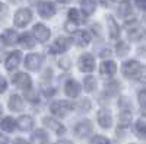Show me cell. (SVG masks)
<instances>
[{
  "instance_id": "6da1fadb",
  "label": "cell",
  "mask_w": 146,
  "mask_h": 144,
  "mask_svg": "<svg viewBox=\"0 0 146 144\" xmlns=\"http://www.w3.org/2000/svg\"><path fill=\"white\" fill-rule=\"evenodd\" d=\"M72 108H73V105L67 101H57L51 105V112L60 118H63L72 111Z\"/></svg>"
},
{
  "instance_id": "7a4b0ae2",
  "label": "cell",
  "mask_w": 146,
  "mask_h": 144,
  "mask_svg": "<svg viewBox=\"0 0 146 144\" xmlns=\"http://www.w3.org/2000/svg\"><path fill=\"white\" fill-rule=\"evenodd\" d=\"M32 19V13H31V10L29 9H19L16 12V15H15V25L19 26V28H23V26H27L28 23L31 22Z\"/></svg>"
},
{
  "instance_id": "3957f363",
  "label": "cell",
  "mask_w": 146,
  "mask_h": 144,
  "mask_svg": "<svg viewBox=\"0 0 146 144\" xmlns=\"http://www.w3.org/2000/svg\"><path fill=\"white\" fill-rule=\"evenodd\" d=\"M32 34L40 42H45L48 38H50V29H48L45 25H42V23H36V25L34 26V29H32Z\"/></svg>"
},
{
  "instance_id": "277c9868",
  "label": "cell",
  "mask_w": 146,
  "mask_h": 144,
  "mask_svg": "<svg viewBox=\"0 0 146 144\" xmlns=\"http://www.w3.org/2000/svg\"><path fill=\"white\" fill-rule=\"evenodd\" d=\"M139 70H140V66L136 60H129L123 64V73L124 76L127 77H135L139 74Z\"/></svg>"
},
{
  "instance_id": "5b68a950",
  "label": "cell",
  "mask_w": 146,
  "mask_h": 144,
  "mask_svg": "<svg viewBox=\"0 0 146 144\" xmlns=\"http://www.w3.org/2000/svg\"><path fill=\"white\" fill-rule=\"evenodd\" d=\"M38 13H40V16L48 19L56 13V7L51 2H40L38 3Z\"/></svg>"
},
{
  "instance_id": "8992f818",
  "label": "cell",
  "mask_w": 146,
  "mask_h": 144,
  "mask_svg": "<svg viewBox=\"0 0 146 144\" xmlns=\"http://www.w3.org/2000/svg\"><path fill=\"white\" fill-rule=\"evenodd\" d=\"M94 67H95V60H94V57L91 54L80 55V58H79V68L82 71H86L88 73V71L94 70Z\"/></svg>"
},
{
  "instance_id": "52a82bcc",
  "label": "cell",
  "mask_w": 146,
  "mask_h": 144,
  "mask_svg": "<svg viewBox=\"0 0 146 144\" xmlns=\"http://www.w3.org/2000/svg\"><path fill=\"white\" fill-rule=\"evenodd\" d=\"M69 44H70V41H69V38H66V37L57 38V39L54 41L53 47H51V53H53V54H62V53H64L67 48H69Z\"/></svg>"
},
{
  "instance_id": "ba28073f",
  "label": "cell",
  "mask_w": 146,
  "mask_h": 144,
  "mask_svg": "<svg viewBox=\"0 0 146 144\" xmlns=\"http://www.w3.org/2000/svg\"><path fill=\"white\" fill-rule=\"evenodd\" d=\"M13 83L16 85V87H19V89H22V90H28L29 87H31V77L27 74V73H19V74H16L15 76V79H13Z\"/></svg>"
},
{
  "instance_id": "9c48e42d",
  "label": "cell",
  "mask_w": 146,
  "mask_h": 144,
  "mask_svg": "<svg viewBox=\"0 0 146 144\" xmlns=\"http://www.w3.org/2000/svg\"><path fill=\"white\" fill-rule=\"evenodd\" d=\"M92 133V122L91 121H82L76 125V135L80 138H86Z\"/></svg>"
},
{
  "instance_id": "30bf717a",
  "label": "cell",
  "mask_w": 146,
  "mask_h": 144,
  "mask_svg": "<svg viewBox=\"0 0 146 144\" xmlns=\"http://www.w3.org/2000/svg\"><path fill=\"white\" fill-rule=\"evenodd\" d=\"M41 63H42V58L40 54H29L25 58V66L29 70H38L41 67Z\"/></svg>"
},
{
  "instance_id": "8fae6325",
  "label": "cell",
  "mask_w": 146,
  "mask_h": 144,
  "mask_svg": "<svg viewBox=\"0 0 146 144\" xmlns=\"http://www.w3.org/2000/svg\"><path fill=\"white\" fill-rule=\"evenodd\" d=\"M42 124L48 128V130H53V131H56L57 134H63L64 133V127L60 124V122H57L54 118H50V116H45L44 119H42Z\"/></svg>"
},
{
  "instance_id": "7c38bea8",
  "label": "cell",
  "mask_w": 146,
  "mask_h": 144,
  "mask_svg": "<svg viewBox=\"0 0 146 144\" xmlns=\"http://www.w3.org/2000/svg\"><path fill=\"white\" fill-rule=\"evenodd\" d=\"M21 60H22L21 51H13V53L7 57V60H6V68H7V70H15V68L19 66Z\"/></svg>"
},
{
  "instance_id": "4fadbf2b",
  "label": "cell",
  "mask_w": 146,
  "mask_h": 144,
  "mask_svg": "<svg viewBox=\"0 0 146 144\" xmlns=\"http://www.w3.org/2000/svg\"><path fill=\"white\" fill-rule=\"evenodd\" d=\"M98 122L101 127L104 128H110L113 124V118H111V112L108 109H101L98 112Z\"/></svg>"
},
{
  "instance_id": "5bb4252c",
  "label": "cell",
  "mask_w": 146,
  "mask_h": 144,
  "mask_svg": "<svg viewBox=\"0 0 146 144\" xmlns=\"http://www.w3.org/2000/svg\"><path fill=\"white\" fill-rule=\"evenodd\" d=\"M66 95L70 96V98H76V96L79 95V90H80V85L76 82V80H69L66 83Z\"/></svg>"
},
{
  "instance_id": "9a60e30c",
  "label": "cell",
  "mask_w": 146,
  "mask_h": 144,
  "mask_svg": "<svg viewBox=\"0 0 146 144\" xmlns=\"http://www.w3.org/2000/svg\"><path fill=\"white\" fill-rule=\"evenodd\" d=\"M9 108L15 112H19L23 109V101L19 95H12L9 99Z\"/></svg>"
},
{
  "instance_id": "2e32d148",
  "label": "cell",
  "mask_w": 146,
  "mask_h": 144,
  "mask_svg": "<svg viewBox=\"0 0 146 144\" xmlns=\"http://www.w3.org/2000/svg\"><path fill=\"white\" fill-rule=\"evenodd\" d=\"M2 39H3V44H6V45H13V44H16V42L19 41L18 34H16L15 31H12V29H6V31L3 32Z\"/></svg>"
},
{
  "instance_id": "e0dca14e",
  "label": "cell",
  "mask_w": 146,
  "mask_h": 144,
  "mask_svg": "<svg viewBox=\"0 0 146 144\" xmlns=\"http://www.w3.org/2000/svg\"><path fill=\"white\" fill-rule=\"evenodd\" d=\"M91 41V35L86 32V31H80V32H76L75 35V42L76 45L79 47H86Z\"/></svg>"
},
{
  "instance_id": "ac0fdd59",
  "label": "cell",
  "mask_w": 146,
  "mask_h": 144,
  "mask_svg": "<svg viewBox=\"0 0 146 144\" xmlns=\"http://www.w3.org/2000/svg\"><path fill=\"white\" fill-rule=\"evenodd\" d=\"M115 70H117V67H115L114 61H110V60H108V61H104L101 64V74L102 76H107V77L113 76L115 73Z\"/></svg>"
},
{
  "instance_id": "d6986e66",
  "label": "cell",
  "mask_w": 146,
  "mask_h": 144,
  "mask_svg": "<svg viewBox=\"0 0 146 144\" xmlns=\"http://www.w3.org/2000/svg\"><path fill=\"white\" fill-rule=\"evenodd\" d=\"M107 22H108L110 37H111V38H118V35H120V28H118V25H117V22L114 20V18L108 16V18H107Z\"/></svg>"
},
{
  "instance_id": "ffe728a7",
  "label": "cell",
  "mask_w": 146,
  "mask_h": 144,
  "mask_svg": "<svg viewBox=\"0 0 146 144\" xmlns=\"http://www.w3.org/2000/svg\"><path fill=\"white\" fill-rule=\"evenodd\" d=\"M18 125H19L21 130L28 131V130H31L34 127V119L31 116H28V115H23V116H21L18 119Z\"/></svg>"
},
{
  "instance_id": "44dd1931",
  "label": "cell",
  "mask_w": 146,
  "mask_h": 144,
  "mask_svg": "<svg viewBox=\"0 0 146 144\" xmlns=\"http://www.w3.org/2000/svg\"><path fill=\"white\" fill-rule=\"evenodd\" d=\"M80 7H82L85 15H91V13H94L95 9H96V2H95V0H82V2H80Z\"/></svg>"
},
{
  "instance_id": "7402d4cb",
  "label": "cell",
  "mask_w": 146,
  "mask_h": 144,
  "mask_svg": "<svg viewBox=\"0 0 146 144\" xmlns=\"http://www.w3.org/2000/svg\"><path fill=\"white\" fill-rule=\"evenodd\" d=\"M32 140H34L35 144H47L48 143V135L45 134V131L36 130V131H34V134H32Z\"/></svg>"
},
{
  "instance_id": "603a6c76",
  "label": "cell",
  "mask_w": 146,
  "mask_h": 144,
  "mask_svg": "<svg viewBox=\"0 0 146 144\" xmlns=\"http://www.w3.org/2000/svg\"><path fill=\"white\" fill-rule=\"evenodd\" d=\"M19 42L23 48H32L34 47V37H31V34H23V35H21Z\"/></svg>"
},
{
  "instance_id": "cb8c5ba5",
  "label": "cell",
  "mask_w": 146,
  "mask_h": 144,
  "mask_svg": "<svg viewBox=\"0 0 146 144\" xmlns=\"http://www.w3.org/2000/svg\"><path fill=\"white\" fill-rule=\"evenodd\" d=\"M15 127H16V122L10 116L9 118H3V121H2V130L3 131L12 133V131H15Z\"/></svg>"
},
{
  "instance_id": "d4e9b609",
  "label": "cell",
  "mask_w": 146,
  "mask_h": 144,
  "mask_svg": "<svg viewBox=\"0 0 146 144\" xmlns=\"http://www.w3.org/2000/svg\"><path fill=\"white\" fill-rule=\"evenodd\" d=\"M136 134H139L140 137H146V116L139 118L136 124Z\"/></svg>"
},
{
  "instance_id": "484cf974",
  "label": "cell",
  "mask_w": 146,
  "mask_h": 144,
  "mask_svg": "<svg viewBox=\"0 0 146 144\" xmlns=\"http://www.w3.org/2000/svg\"><path fill=\"white\" fill-rule=\"evenodd\" d=\"M130 118H131V114L127 112V111H123L120 114V118H118V125L120 127H127L130 124Z\"/></svg>"
},
{
  "instance_id": "4316f807",
  "label": "cell",
  "mask_w": 146,
  "mask_h": 144,
  "mask_svg": "<svg viewBox=\"0 0 146 144\" xmlns=\"http://www.w3.org/2000/svg\"><path fill=\"white\" fill-rule=\"evenodd\" d=\"M83 83H85V90H86V92H92L96 87V79L94 76H88L86 79H85Z\"/></svg>"
},
{
  "instance_id": "83f0119b",
  "label": "cell",
  "mask_w": 146,
  "mask_h": 144,
  "mask_svg": "<svg viewBox=\"0 0 146 144\" xmlns=\"http://www.w3.org/2000/svg\"><path fill=\"white\" fill-rule=\"evenodd\" d=\"M118 13H120V16H123V18L129 16V15L131 13L130 5H129L127 2H121V3H120V6H118Z\"/></svg>"
},
{
  "instance_id": "f1b7e54d",
  "label": "cell",
  "mask_w": 146,
  "mask_h": 144,
  "mask_svg": "<svg viewBox=\"0 0 146 144\" xmlns=\"http://www.w3.org/2000/svg\"><path fill=\"white\" fill-rule=\"evenodd\" d=\"M127 51H129L127 44H124V42H118V44L115 45V54H117V55L124 57V55L127 54Z\"/></svg>"
},
{
  "instance_id": "f546056e",
  "label": "cell",
  "mask_w": 146,
  "mask_h": 144,
  "mask_svg": "<svg viewBox=\"0 0 146 144\" xmlns=\"http://www.w3.org/2000/svg\"><path fill=\"white\" fill-rule=\"evenodd\" d=\"M67 16H69V20L73 22V23H79V22L82 20V19H80V13H79L76 9H70L69 13H67Z\"/></svg>"
},
{
  "instance_id": "4dcf8cb0",
  "label": "cell",
  "mask_w": 146,
  "mask_h": 144,
  "mask_svg": "<svg viewBox=\"0 0 146 144\" xmlns=\"http://www.w3.org/2000/svg\"><path fill=\"white\" fill-rule=\"evenodd\" d=\"M91 144H110V141H108V138H105L102 135H95L91 140Z\"/></svg>"
},
{
  "instance_id": "1f68e13d",
  "label": "cell",
  "mask_w": 146,
  "mask_h": 144,
  "mask_svg": "<svg viewBox=\"0 0 146 144\" xmlns=\"http://www.w3.org/2000/svg\"><path fill=\"white\" fill-rule=\"evenodd\" d=\"M139 103H140L143 108H146V89L139 93Z\"/></svg>"
},
{
  "instance_id": "d6a6232c",
  "label": "cell",
  "mask_w": 146,
  "mask_h": 144,
  "mask_svg": "<svg viewBox=\"0 0 146 144\" xmlns=\"http://www.w3.org/2000/svg\"><path fill=\"white\" fill-rule=\"evenodd\" d=\"M79 105H82V111H83V112L89 111L91 103H89V101H88V99H83V101H82V103H79Z\"/></svg>"
},
{
  "instance_id": "836d02e7",
  "label": "cell",
  "mask_w": 146,
  "mask_h": 144,
  "mask_svg": "<svg viewBox=\"0 0 146 144\" xmlns=\"http://www.w3.org/2000/svg\"><path fill=\"white\" fill-rule=\"evenodd\" d=\"M136 5H137L139 9L146 10V0H136Z\"/></svg>"
},
{
  "instance_id": "e575fe53",
  "label": "cell",
  "mask_w": 146,
  "mask_h": 144,
  "mask_svg": "<svg viewBox=\"0 0 146 144\" xmlns=\"http://www.w3.org/2000/svg\"><path fill=\"white\" fill-rule=\"evenodd\" d=\"M60 66L64 67V68H69V67H70V61H69L67 58H63L62 61H60Z\"/></svg>"
},
{
  "instance_id": "d590c367",
  "label": "cell",
  "mask_w": 146,
  "mask_h": 144,
  "mask_svg": "<svg viewBox=\"0 0 146 144\" xmlns=\"http://www.w3.org/2000/svg\"><path fill=\"white\" fill-rule=\"evenodd\" d=\"M12 144H28V141H25V140H22V138H16Z\"/></svg>"
},
{
  "instance_id": "8d00e7d4",
  "label": "cell",
  "mask_w": 146,
  "mask_h": 144,
  "mask_svg": "<svg viewBox=\"0 0 146 144\" xmlns=\"http://www.w3.org/2000/svg\"><path fill=\"white\" fill-rule=\"evenodd\" d=\"M100 2H101L104 6H110V5H111V2H113V0H100Z\"/></svg>"
},
{
  "instance_id": "74e56055",
  "label": "cell",
  "mask_w": 146,
  "mask_h": 144,
  "mask_svg": "<svg viewBox=\"0 0 146 144\" xmlns=\"http://www.w3.org/2000/svg\"><path fill=\"white\" fill-rule=\"evenodd\" d=\"M5 89H6V79L2 77V92H5Z\"/></svg>"
},
{
  "instance_id": "f35d334b",
  "label": "cell",
  "mask_w": 146,
  "mask_h": 144,
  "mask_svg": "<svg viewBox=\"0 0 146 144\" xmlns=\"http://www.w3.org/2000/svg\"><path fill=\"white\" fill-rule=\"evenodd\" d=\"M56 144H73V143H70V141H58Z\"/></svg>"
},
{
  "instance_id": "ab89813d",
  "label": "cell",
  "mask_w": 146,
  "mask_h": 144,
  "mask_svg": "<svg viewBox=\"0 0 146 144\" xmlns=\"http://www.w3.org/2000/svg\"><path fill=\"white\" fill-rule=\"evenodd\" d=\"M57 2H60V3H67V2H70V0H57Z\"/></svg>"
},
{
  "instance_id": "60d3db41",
  "label": "cell",
  "mask_w": 146,
  "mask_h": 144,
  "mask_svg": "<svg viewBox=\"0 0 146 144\" xmlns=\"http://www.w3.org/2000/svg\"><path fill=\"white\" fill-rule=\"evenodd\" d=\"M2 144H6V138L5 137H2Z\"/></svg>"
},
{
  "instance_id": "b9f144b4",
  "label": "cell",
  "mask_w": 146,
  "mask_h": 144,
  "mask_svg": "<svg viewBox=\"0 0 146 144\" xmlns=\"http://www.w3.org/2000/svg\"><path fill=\"white\" fill-rule=\"evenodd\" d=\"M143 26H145V28H146V18H145V19H143Z\"/></svg>"
},
{
  "instance_id": "7bdbcfd3",
  "label": "cell",
  "mask_w": 146,
  "mask_h": 144,
  "mask_svg": "<svg viewBox=\"0 0 146 144\" xmlns=\"http://www.w3.org/2000/svg\"><path fill=\"white\" fill-rule=\"evenodd\" d=\"M12 2H13V3H16V2H18V0H12Z\"/></svg>"
}]
</instances>
